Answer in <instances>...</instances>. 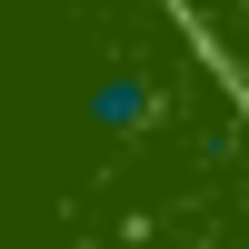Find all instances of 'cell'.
<instances>
[{
	"label": "cell",
	"instance_id": "obj_1",
	"mask_svg": "<svg viewBox=\"0 0 249 249\" xmlns=\"http://www.w3.org/2000/svg\"><path fill=\"white\" fill-rule=\"evenodd\" d=\"M90 120H100V130H140V120H150V80H140V70H120V80H100V100H90Z\"/></svg>",
	"mask_w": 249,
	"mask_h": 249
}]
</instances>
